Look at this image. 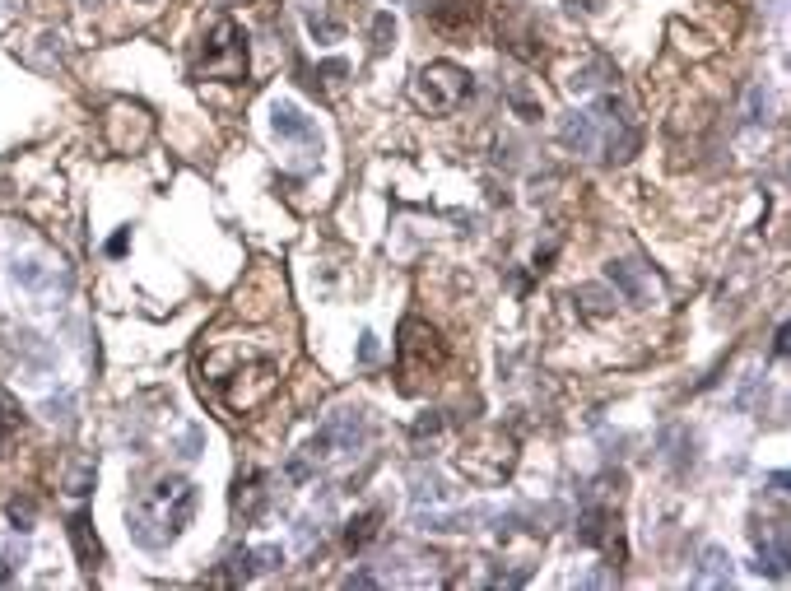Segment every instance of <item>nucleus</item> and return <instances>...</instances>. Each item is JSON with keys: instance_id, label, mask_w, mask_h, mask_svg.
Returning <instances> with one entry per match:
<instances>
[{"instance_id": "1", "label": "nucleus", "mask_w": 791, "mask_h": 591, "mask_svg": "<svg viewBox=\"0 0 791 591\" xmlns=\"http://www.w3.org/2000/svg\"><path fill=\"white\" fill-rule=\"evenodd\" d=\"M205 387L228 415H256L280 391V359L261 345L215 340L201 354V391Z\"/></svg>"}, {"instance_id": "2", "label": "nucleus", "mask_w": 791, "mask_h": 591, "mask_svg": "<svg viewBox=\"0 0 791 591\" xmlns=\"http://www.w3.org/2000/svg\"><path fill=\"white\" fill-rule=\"evenodd\" d=\"M196 484L187 475H159V480L140 489L135 503L126 508V526H131V540L140 550H163V545H173L182 531L191 526L196 517Z\"/></svg>"}, {"instance_id": "3", "label": "nucleus", "mask_w": 791, "mask_h": 591, "mask_svg": "<svg viewBox=\"0 0 791 591\" xmlns=\"http://www.w3.org/2000/svg\"><path fill=\"white\" fill-rule=\"evenodd\" d=\"M447 363V350L438 331L419 317H405L401 322V340H396V373H401V387L405 391H419L424 382H438Z\"/></svg>"}, {"instance_id": "4", "label": "nucleus", "mask_w": 791, "mask_h": 591, "mask_svg": "<svg viewBox=\"0 0 791 591\" xmlns=\"http://www.w3.org/2000/svg\"><path fill=\"white\" fill-rule=\"evenodd\" d=\"M517 461V443L503 429H480L452 452V466L475 484H503Z\"/></svg>"}, {"instance_id": "5", "label": "nucleus", "mask_w": 791, "mask_h": 591, "mask_svg": "<svg viewBox=\"0 0 791 591\" xmlns=\"http://www.w3.org/2000/svg\"><path fill=\"white\" fill-rule=\"evenodd\" d=\"M470 94H475V80H470V70L456 66V61H429V66L415 75V84H410L415 108L429 112V117H447V112H456Z\"/></svg>"}, {"instance_id": "6", "label": "nucleus", "mask_w": 791, "mask_h": 591, "mask_svg": "<svg viewBox=\"0 0 791 591\" xmlns=\"http://www.w3.org/2000/svg\"><path fill=\"white\" fill-rule=\"evenodd\" d=\"M196 75H201V80H219V84L247 80V33H242L238 19H219V24L205 33Z\"/></svg>"}, {"instance_id": "7", "label": "nucleus", "mask_w": 791, "mask_h": 591, "mask_svg": "<svg viewBox=\"0 0 791 591\" xmlns=\"http://www.w3.org/2000/svg\"><path fill=\"white\" fill-rule=\"evenodd\" d=\"M368 447V410L363 405H340L322 419V429L312 433L308 461H331L340 452H359Z\"/></svg>"}, {"instance_id": "8", "label": "nucleus", "mask_w": 791, "mask_h": 591, "mask_svg": "<svg viewBox=\"0 0 791 591\" xmlns=\"http://www.w3.org/2000/svg\"><path fill=\"white\" fill-rule=\"evenodd\" d=\"M750 540H754V573H764V578H773V582H787V564H791L787 522L750 526Z\"/></svg>"}, {"instance_id": "9", "label": "nucleus", "mask_w": 791, "mask_h": 591, "mask_svg": "<svg viewBox=\"0 0 791 591\" xmlns=\"http://www.w3.org/2000/svg\"><path fill=\"white\" fill-rule=\"evenodd\" d=\"M577 545H587V550H610L615 559H624L615 508H605V503H587L582 517H577Z\"/></svg>"}, {"instance_id": "10", "label": "nucleus", "mask_w": 791, "mask_h": 591, "mask_svg": "<svg viewBox=\"0 0 791 591\" xmlns=\"http://www.w3.org/2000/svg\"><path fill=\"white\" fill-rule=\"evenodd\" d=\"M270 131L280 135V140H294V145H308L312 154H322V135H317L312 117L298 108V103H289V98H275V103H270Z\"/></svg>"}, {"instance_id": "11", "label": "nucleus", "mask_w": 791, "mask_h": 591, "mask_svg": "<svg viewBox=\"0 0 791 591\" xmlns=\"http://www.w3.org/2000/svg\"><path fill=\"white\" fill-rule=\"evenodd\" d=\"M484 5L480 0H429V24L447 38H461V33H475Z\"/></svg>"}, {"instance_id": "12", "label": "nucleus", "mask_w": 791, "mask_h": 591, "mask_svg": "<svg viewBox=\"0 0 791 591\" xmlns=\"http://www.w3.org/2000/svg\"><path fill=\"white\" fill-rule=\"evenodd\" d=\"M108 135L112 145L126 154V149H140L149 140V112L140 103H112L108 112Z\"/></svg>"}, {"instance_id": "13", "label": "nucleus", "mask_w": 791, "mask_h": 591, "mask_svg": "<svg viewBox=\"0 0 791 591\" xmlns=\"http://www.w3.org/2000/svg\"><path fill=\"white\" fill-rule=\"evenodd\" d=\"M266 503H270V489H266V475L261 471H242L238 480H233V512H238L247 526L266 517Z\"/></svg>"}, {"instance_id": "14", "label": "nucleus", "mask_w": 791, "mask_h": 591, "mask_svg": "<svg viewBox=\"0 0 791 591\" xmlns=\"http://www.w3.org/2000/svg\"><path fill=\"white\" fill-rule=\"evenodd\" d=\"M559 145L573 149V154H596V145H601V131H596V112H564L559 117Z\"/></svg>"}, {"instance_id": "15", "label": "nucleus", "mask_w": 791, "mask_h": 591, "mask_svg": "<svg viewBox=\"0 0 791 591\" xmlns=\"http://www.w3.org/2000/svg\"><path fill=\"white\" fill-rule=\"evenodd\" d=\"M731 578H736V559H731L722 545H703L689 582H694V587H731Z\"/></svg>"}, {"instance_id": "16", "label": "nucleus", "mask_w": 791, "mask_h": 591, "mask_svg": "<svg viewBox=\"0 0 791 591\" xmlns=\"http://www.w3.org/2000/svg\"><path fill=\"white\" fill-rule=\"evenodd\" d=\"M382 522H387V512L382 508H368V512H359V517H349V526H345L349 554H363L373 540H382Z\"/></svg>"}, {"instance_id": "17", "label": "nucleus", "mask_w": 791, "mask_h": 591, "mask_svg": "<svg viewBox=\"0 0 791 591\" xmlns=\"http://www.w3.org/2000/svg\"><path fill=\"white\" fill-rule=\"evenodd\" d=\"M489 517V508H466V512H419L415 522L424 526V531H438V536H452V531H470L475 522H484Z\"/></svg>"}, {"instance_id": "18", "label": "nucleus", "mask_w": 791, "mask_h": 591, "mask_svg": "<svg viewBox=\"0 0 791 591\" xmlns=\"http://www.w3.org/2000/svg\"><path fill=\"white\" fill-rule=\"evenodd\" d=\"M605 280H610V289H619V294H624V303H633V308H647V289H643V280H638L633 261H610V266H605Z\"/></svg>"}, {"instance_id": "19", "label": "nucleus", "mask_w": 791, "mask_h": 591, "mask_svg": "<svg viewBox=\"0 0 791 591\" xmlns=\"http://www.w3.org/2000/svg\"><path fill=\"white\" fill-rule=\"evenodd\" d=\"M256 578V564H252V550H233L224 564L210 573L205 582H215V587H242V582Z\"/></svg>"}, {"instance_id": "20", "label": "nucleus", "mask_w": 791, "mask_h": 591, "mask_svg": "<svg viewBox=\"0 0 791 591\" xmlns=\"http://www.w3.org/2000/svg\"><path fill=\"white\" fill-rule=\"evenodd\" d=\"M661 452L671 461V471H689L694 466V433L684 429V424H671V429L661 433Z\"/></svg>"}, {"instance_id": "21", "label": "nucleus", "mask_w": 791, "mask_h": 591, "mask_svg": "<svg viewBox=\"0 0 791 591\" xmlns=\"http://www.w3.org/2000/svg\"><path fill=\"white\" fill-rule=\"evenodd\" d=\"M70 540H75V554H80L84 568L98 564V536H94V522H89V512H75L70 517Z\"/></svg>"}, {"instance_id": "22", "label": "nucleus", "mask_w": 791, "mask_h": 591, "mask_svg": "<svg viewBox=\"0 0 791 591\" xmlns=\"http://www.w3.org/2000/svg\"><path fill=\"white\" fill-rule=\"evenodd\" d=\"M410 503H415V508H424V503L438 508V503H452V489H447V480H438L433 471H419L415 489H410Z\"/></svg>"}, {"instance_id": "23", "label": "nucleus", "mask_w": 791, "mask_h": 591, "mask_svg": "<svg viewBox=\"0 0 791 591\" xmlns=\"http://www.w3.org/2000/svg\"><path fill=\"white\" fill-rule=\"evenodd\" d=\"M10 275H14V284H24V289H42V284H47V266H42V261H14Z\"/></svg>"}, {"instance_id": "24", "label": "nucleus", "mask_w": 791, "mask_h": 591, "mask_svg": "<svg viewBox=\"0 0 791 591\" xmlns=\"http://www.w3.org/2000/svg\"><path fill=\"white\" fill-rule=\"evenodd\" d=\"M252 564H256V573H275V568H284V550L280 545H256Z\"/></svg>"}, {"instance_id": "25", "label": "nucleus", "mask_w": 791, "mask_h": 591, "mask_svg": "<svg viewBox=\"0 0 791 591\" xmlns=\"http://www.w3.org/2000/svg\"><path fill=\"white\" fill-rule=\"evenodd\" d=\"M391 42H396V19H391V14H377L373 19V52H387Z\"/></svg>"}, {"instance_id": "26", "label": "nucleus", "mask_w": 791, "mask_h": 591, "mask_svg": "<svg viewBox=\"0 0 791 591\" xmlns=\"http://www.w3.org/2000/svg\"><path fill=\"white\" fill-rule=\"evenodd\" d=\"M577 298H582V312H587V317H605V303H610V298H605V289H596V284H582V289H577Z\"/></svg>"}, {"instance_id": "27", "label": "nucleus", "mask_w": 791, "mask_h": 591, "mask_svg": "<svg viewBox=\"0 0 791 591\" xmlns=\"http://www.w3.org/2000/svg\"><path fill=\"white\" fill-rule=\"evenodd\" d=\"M508 103H512V108H517V112H522L526 121H536V117H540V103H536V98H531V94H526L522 84H508Z\"/></svg>"}, {"instance_id": "28", "label": "nucleus", "mask_w": 791, "mask_h": 591, "mask_svg": "<svg viewBox=\"0 0 791 591\" xmlns=\"http://www.w3.org/2000/svg\"><path fill=\"white\" fill-rule=\"evenodd\" d=\"M177 452H182L187 461L201 457V452H205V429H201V424H191V429L182 433V443H177Z\"/></svg>"}, {"instance_id": "29", "label": "nucleus", "mask_w": 791, "mask_h": 591, "mask_svg": "<svg viewBox=\"0 0 791 591\" xmlns=\"http://www.w3.org/2000/svg\"><path fill=\"white\" fill-rule=\"evenodd\" d=\"M33 498H14L10 503V522H14V531H33Z\"/></svg>"}, {"instance_id": "30", "label": "nucleus", "mask_w": 791, "mask_h": 591, "mask_svg": "<svg viewBox=\"0 0 791 591\" xmlns=\"http://www.w3.org/2000/svg\"><path fill=\"white\" fill-rule=\"evenodd\" d=\"M745 121H750V126L768 121V89H764V84H754V89H750V112H745Z\"/></svg>"}, {"instance_id": "31", "label": "nucleus", "mask_w": 791, "mask_h": 591, "mask_svg": "<svg viewBox=\"0 0 791 591\" xmlns=\"http://www.w3.org/2000/svg\"><path fill=\"white\" fill-rule=\"evenodd\" d=\"M14 429H19V405L0 396V447L10 443V433H14Z\"/></svg>"}, {"instance_id": "32", "label": "nucleus", "mask_w": 791, "mask_h": 591, "mask_svg": "<svg viewBox=\"0 0 791 591\" xmlns=\"http://www.w3.org/2000/svg\"><path fill=\"white\" fill-rule=\"evenodd\" d=\"M438 433H443V415H419L415 419V443H424V438H438Z\"/></svg>"}, {"instance_id": "33", "label": "nucleus", "mask_w": 791, "mask_h": 591, "mask_svg": "<svg viewBox=\"0 0 791 591\" xmlns=\"http://www.w3.org/2000/svg\"><path fill=\"white\" fill-rule=\"evenodd\" d=\"M70 410H75V396H70V391H61V401H56V396L47 401V419H52V424H56V419L70 424Z\"/></svg>"}, {"instance_id": "34", "label": "nucleus", "mask_w": 791, "mask_h": 591, "mask_svg": "<svg viewBox=\"0 0 791 591\" xmlns=\"http://www.w3.org/2000/svg\"><path fill=\"white\" fill-rule=\"evenodd\" d=\"M294 540H298V550H312V540H322V526L312 522V517H303L298 531H294Z\"/></svg>"}, {"instance_id": "35", "label": "nucleus", "mask_w": 791, "mask_h": 591, "mask_svg": "<svg viewBox=\"0 0 791 591\" xmlns=\"http://www.w3.org/2000/svg\"><path fill=\"white\" fill-rule=\"evenodd\" d=\"M308 28H312V38H322V42H336L340 38V24H331V19H317V14L308 19Z\"/></svg>"}, {"instance_id": "36", "label": "nucleus", "mask_w": 791, "mask_h": 591, "mask_svg": "<svg viewBox=\"0 0 791 591\" xmlns=\"http://www.w3.org/2000/svg\"><path fill=\"white\" fill-rule=\"evenodd\" d=\"M377 354H382V350H377V336H373V331H363V336H359V363L368 368V363H377Z\"/></svg>"}, {"instance_id": "37", "label": "nucleus", "mask_w": 791, "mask_h": 591, "mask_svg": "<svg viewBox=\"0 0 791 591\" xmlns=\"http://www.w3.org/2000/svg\"><path fill=\"white\" fill-rule=\"evenodd\" d=\"M787 350H791V331H787V326H778V336H773V354L787 359Z\"/></svg>"}, {"instance_id": "38", "label": "nucleus", "mask_w": 791, "mask_h": 591, "mask_svg": "<svg viewBox=\"0 0 791 591\" xmlns=\"http://www.w3.org/2000/svg\"><path fill=\"white\" fill-rule=\"evenodd\" d=\"M126 247H131V229H121L117 238L108 242V256H121V252H126Z\"/></svg>"}, {"instance_id": "39", "label": "nucleus", "mask_w": 791, "mask_h": 591, "mask_svg": "<svg viewBox=\"0 0 791 591\" xmlns=\"http://www.w3.org/2000/svg\"><path fill=\"white\" fill-rule=\"evenodd\" d=\"M14 568H19L14 564V554H5V559H0V587H10L14 582Z\"/></svg>"}, {"instance_id": "40", "label": "nucleus", "mask_w": 791, "mask_h": 591, "mask_svg": "<svg viewBox=\"0 0 791 591\" xmlns=\"http://www.w3.org/2000/svg\"><path fill=\"white\" fill-rule=\"evenodd\" d=\"M345 587H377V578H373V573H349Z\"/></svg>"}, {"instance_id": "41", "label": "nucleus", "mask_w": 791, "mask_h": 591, "mask_svg": "<svg viewBox=\"0 0 791 591\" xmlns=\"http://www.w3.org/2000/svg\"><path fill=\"white\" fill-rule=\"evenodd\" d=\"M89 5H98V0H89Z\"/></svg>"}, {"instance_id": "42", "label": "nucleus", "mask_w": 791, "mask_h": 591, "mask_svg": "<svg viewBox=\"0 0 791 591\" xmlns=\"http://www.w3.org/2000/svg\"><path fill=\"white\" fill-rule=\"evenodd\" d=\"M145 5H149V0H145Z\"/></svg>"}]
</instances>
